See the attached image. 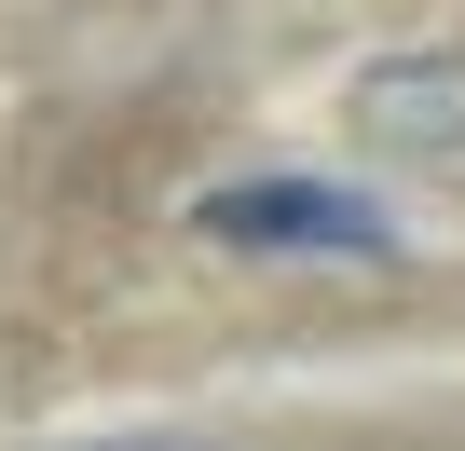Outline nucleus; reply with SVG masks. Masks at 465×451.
<instances>
[{
	"mask_svg": "<svg viewBox=\"0 0 465 451\" xmlns=\"http://www.w3.org/2000/svg\"><path fill=\"white\" fill-rule=\"evenodd\" d=\"M192 219H205V247H247V260H397V219L342 178H232Z\"/></svg>",
	"mask_w": 465,
	"mask_h": 451,
	"instance_id": "nucleus-1",
	"label": "nucleus"
},
{
	"mask_svg": "<svg viewBox=\"0 0 465 451\" xmlns=\"http://www.w3.org/2000/svg\"><path fill=\"white\" fill-rule=\"evenodd\" d=\"M356 137L370 151H451L465 137V55H370L356 69Z\"/></svg>",
	"mask_w": 465,
	"mask_h": 451,
	"instance_id": "nucleus-2",
	"label": "nucleus"
}]
</instances>
